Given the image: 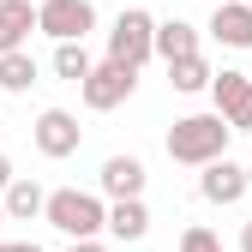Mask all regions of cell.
Listing matches in <instances>:
<instances>
[{"mask_svg": "<svg viewBox=\"0 0 252 252\" xmlns=\"http://www.w3.org/2000/svg\"><path fill=\"white\" fill-rule=\"evenodd\" d=\"M0 252H42L36 240H0Z\"/></svg>", "mask_w": 252, "mask_h": 252, "instance_id": "cell-19", "label": "cell"}, {"mask_svg": "<svg viewBox=\"0 0 252 252\" xmlns=\"http://www.w3.org/2000/svg\"><path fill=\"white\" fill-rule=\"evenodd\" d=\"M30 30H42L36 6H30V0H0V54L24 48V42H30Z\"/></svg>", "mask_w": 252, "mask_h": 252, "instance_id": "cell-11", "label": "cell"}, {"mask_svg": "<svg viewBox=\"0 0 252 252\" xmlns=\"http://www.w3.org/2000/svg\"><path fill=\"white\" fill-rule=\"evenodd\" d=\"M186 54H198V24L162 18V24H156V60H162V66H174V60H186Z\"/></svg>", "mask_w": 252, "mask_h": 252, "instance_id": "cell-12", "label": "cell"}, {"mask_svg": "<svg viewBox=\"0 0 252 252\" xmlns=\"http://www.w3.org/2000/svg\"><path fill=\"white\" fill-rule=\"evenodd\" d=\"M66 252H108V246H102V240H96V234H90V240H72V246H66Z\"/></svg>", "mask_w": 252, "mask_h": 252, "instance_id": "cell-20", "label": "cell"}, {"mask_svg": "<svg viewBox=\"0 0 252 252\" xmlns=\"http://www.w3.org/2000/svg\"><path fill=\"white\" fill-rule=\"evenodd\" d=\"M228 138H234V126H228L222 108H210V114H180V120L168 126V156L186 162V168H204V162H216V156H228Z\"/></svg>", "mask_w": 252, "mask_h": 252, "instance_id": "cell-1", "label": "cell"}, {"mask_svg": "<svg viewBox=\"0 0 252 252\" xmlns=\"http://www.w3.org/2000/svg\"><path fill=\"white\" fill-rule=\"evenodd\" d=\"M240 252H252V222H246V228H240Z\"/></svg>", "mask_w": 252, "mask_h": 252, "instance_id": "cell-22", "label": "cell"}, {"mask_svg": "<svg viewBox=\"0 0 252 252\" xmlns=\"http://www.w3.org/2000/svg\"><path fill=\"white\" fill-rule=\"evenodd\" d=\"M96 180H102V198H144V162L138 156H108Z\"/></svg>", "mask_w": 252, "mask_h": 252, "instance_id": "cell-10", "label": "cell"}, {"mask_svg": "<svg viewBox=\"0 0 252 252\" xmlns=\"http://www.w3.org/2000/svg\"><path fill=\"white\" fill-rule=\"evenodd\" d=\"M30 84H36V60H30V48H12V54H0V90L24 96Z\"/></svg>", "mask_w": 252, "mask_h": 252, "instance_id": "cell-16", "label": "cell"}, {"mask_svg": "<svg viewBox=\"0 0 252 252\" xmlns=\"http://www.w3.org/2000/svg\"><path fill=\"white\" fill-rule=\"evenodd\" d=\"M6 222H12V216H6V204H0V228H6Z\"/></svg>", "mask_w": 252, "mask_h": 252, "instance_id": "cell-23", "label": "cell"}, {"mask_svg": "<svg viewBox=\"0 0 252 252\" xmlns=\"http://www.w3.org/2000/svg\"><path fill=\"white\" fill-rule=\"evenodd\" d=\"M138 90V66H120V60H102V66H90V78L78 84V96H84V108L90 114H108V108H120L126 96Z\"/></svg>", "mask_w": 252, "mask_h": 252, "instance_id": "cell-4", "label": "cell"}, {"mask_svg": "<svg viewBox=\"0 0 252 252\" xmlns=\"http://www.w3.org/2000/svg\"><path fill=\"white\" fill-rule=\"evenodd\" d=\"M90 66H96V60L84 54V42H54V78L84 84V78H90Z\"/></svg>", "mask_w": 252, "mask_h": 252, "instance_id": "cell-17", "label": "cell"}, {"mask_svg": "<svg viewBox=\"0 0 252 252\" xmlns=\"http://www.w3.org/2000/svg\"><path fill=\"white\" fill-rule=\"evenodd\" d=\"M108 234L114 240H144L150 234V204L144 198H108Z\"/></svg>", "mask_w": 252, "mask_h": 252, "instance_id": "cell-13", "label": "cell"}, {"mask_svg": "<svg viewBox=\"0 0 252 252\" xmlns=\"http://www.w3.org/2000/svg\"><path fill=\"white\" fill-rule=\"evenodd\" d=\"M204 30L222 48H252V0H216V12H210Z\"/></svg>", "mask_w": 252, "mask_h": 252, "instance_id": "cell-9", "label": "cell"}, {"mask_svg": "<svg viewBox=\"0 0 252 252\" xmlns=\"http://www.w3.org/2000/svg\"><path fill=\"white\" fill-rule=\"evenodd\" d=\"M156 54V18L144 6H126L108 30V60H120V66H144V60Z\"/></svg>", "mask_w": 252, "mask_h": 252, "instance_id": "cell-3", "label": "cell"}, {"mask_svg": "<svg viewBox=\"0 0 252 252\" xmlns=\"http://www.w3.org/2000/svg\"><path fill=\"white\" fill-rule=\"evenodd\" d=\"M168 84L180 90V96H198V90L216 84V72H210V60H204V54H186V60H174V66H168Z\"/></svg>", "mask_w": 252, "mask_h": 252, "instance_id": "cell-15", "label": "cell"}, {"mask_svg": "<svg viewBox=\"0 0 252 252\" xmlns=\"http://www.w3.org/2000/svg\"><path fill=\"white\" fill-rule=\"evenodd\" d=\"M42 222L54 234H66V240H90V234H102L108 228V204L96 192H78V186H60V192H48V210H42Z\"/></svg>", "mask_w": 252, "mask_h": 252, "instance_id": "cell-2", "label": "cell"}, {"mask_svg": "<svg viewBox=\"0 0 252 252\" xmlns=\"http://www.w3.org/2000/svg\"><path fill=\"white\" fill-rule=\"evenodd\" d=\"M180 252H222V234L204 228V222H192V228H180Z\"/></svg>", "mask_w": 252, "mask_h": 252, "instance_id": "cell-18", "label": "cell"}, {"mask_svg": "<svg viewBox=\"0 0 252 252\" xmlns=\"http://www.w3.org/2000/svg\"><path fill=\"white\" fill-rule=\"evenodd\" d=\"M198 192H204V204H240L252 192V168L234 162V156H216V162H204V174H198Z\"/></svg>", "mask_w": 252, "mask_h": 252, "instance_id": "cell-7", "label": "cell"}, {"mask_svg": "<svg viewBox=\"0 0 252 252\" xmlns=\"http://www.w3.org/2000/svg\"><path fill=\"white\" fill-rule=\"evenodd\" d=\"M30 144H36L48 162H60V156H72V150L84 144V126H78V114H66V108H42L36 126H30Z\"/></svg>", "mask_w": 252, "mask_h": 252, "instance_id": "cell-5", "label": "cell"}, {"mask_svg": "<svg viewBox=\"0 0 252 252\" xmlns=\"http://www.w3.org/2000/svg\"><path fill=\"white\" fill-rule=\"evenodd\" d=\"M12 180H18V174H12V162H6V150H0V192H6Z\"/></svg>", "mask_w": 252, "mask_h": 252, "instance_id": "cell-21", "label": "cell"}, {"mask_svg": "<svg viewBox=\"0 0 252 252\" xmlns=\"http://www.w3.org/2000/svg\"><path fill=\"white\" fill-rule=\"evenodd\" d=\"M0 204H6L12 222H30V216H42V210H48V192H42L36 180H12L6 192H0Z\"/></svg>", "mask_w": 252, "mask_h": 252, "instance_id": "cell-14", "label": "cell"}, {"mask_svg": "<svg viewBox=\"0 0 252 252\" xmlns=\"http://www.w3.org/2000/svg\"><path fill=\"white\" fill-rule=\"evenodd\" d=\"M210 102L228 114V126L234 132H252V78L246 72H216V84H210Z\"/></svg>", "mask_w": 252, "mask_h": 252, "instance_id": "cell-8", "label": "cell"}, {"mask_svg": "<svg viewBox=\"0 0 252 252\" xmlns=\"http://www.w3.org/2000/svg\"><path fill=\"white\" fill-rule=\"evenodd\" d=\"M36 18H42V30L54 42H84L90 30H96V6H90V0H42Z\"/></svg>", "mask_w": 252, "mask_h": 252, "instance_id": "cell-6", "label": "cell"}]
</instances>
